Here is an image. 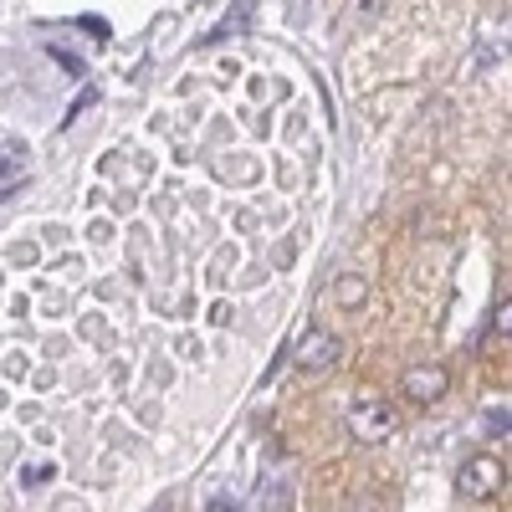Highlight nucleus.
I'll use <instances>...</instances> for the list:
<instances>
[{
    "mask_svg": "<svg viewBox=\"0 0 512 512\" xmlns=\"http://www.w3.org/2000/svg\"><path fill=\"white\" fill-rule=\"evenodd\" d=\"M456 487H461V497H472V502H487V497H497L502 487H507V466L497 461V456H472L456 472Z\"/></svg>",
    "mask_w": 512,
    "mask_h": 512,
    "instance_id": "1",
    "label": "nucleus"
},
{
    "mask_svg": "<svg viewBox=\"0 0 512 512\" xmlns=\"http://www.w3.org/2000/svg\"><path fill=\"white\" fill-rule=\"evenodd\" d=\"M344 425H349L354 441H384V436H395L400 415L384 405V400H354L349 415H344Z\"/></svg>",
    "mask_w": 512,
    "mask_h": 512,
    "instance_id": "2",
    "label": "nucleus"
},
{
    "mask_svg": "<svg viewBox=\"0 0 512 512\" xmlns=\"http://www.w3.org/2000/svg\"><path fill=\"white\" fill-rule=\"evenodd\" d=\"M400 390H405V400H415V405H436V400H446V390H451V374H446L441 364H415V369H405Z\"/></svg>",
    "mask_w": 512,
    "mask_h": 512,
    "instance_id": "3",
    "label": "nucleus"
},
{
    "mask_svg": "<svg viewBox=\"0 0 512 512\" xmlns=\"http://www.w3.org/2000/svg\"><path fill=\"white\" fill-rule=\"evenodd\" d=\"M297 369H328L333 359H338V333H328V328H303L297 333Z\"/></svg>",
    "mask_w": 512,
    "mask_h": 512,
    "instance_id": "4",
    "label": "nucleus"
},
{
    "mask_svg": "<svg viewBox=\"0 0 512 512\" xmlns=\"http://www.w3.org/2000/svg\"><path fill=\"white\" fill-rule=\"evenodd\" d=\"M333 297H338V308H359L364 297H369V282L364 277H338L333 282Z\"/></svg>",
    "mask_w": 512,
    "mask_h": 512,
    "instance_id": "5",
    "label": "nucleus"
},
{
    "mask_svg": "<svg viewBox=\"0 0 512 512\" xmlns=\"http://www.w3.org/2000/svg\"><path fill=\"white\" fill-rule=\"evenodd\" d=\"M507 328H512V297H502V308H497V333L507 338Z\"/></svg>",
    "mask_w": 512,
    "mask_h": 512,
    "instance_id": "6",
    "label": "nucleus"
},
{
    "mask_svg": "<svg viewBox=\"0 0 512 512\" xmlns=\"http://www.w3.org/2000/svg\"><path fill=\"white\" fill-rule=\"evenodd\" d=\"M52 472H47V466H31V472H26V487H41V482H47Z\"/></svg>",
    "mask_w": 512,
    "mask_h": 512,
    "instance_id": "7",
    "label": "nucleus"
},
{
    "mask_svg": "<svg viewBox=\"0 0 512 512\" xmlns=\"http://www.w3.org/2000/svg\"><path fill=\"white\" fill-rule=\"evenodd\" d=\"M210 512H236V502H231V497H221V502L210 497Z\"/></svg>",
    "mask_w": 512,
    "mask_h": 512,
    "instance_id": "8",
    "label": "nucleus"
}]
</instances>
